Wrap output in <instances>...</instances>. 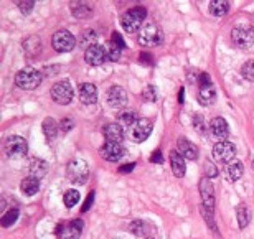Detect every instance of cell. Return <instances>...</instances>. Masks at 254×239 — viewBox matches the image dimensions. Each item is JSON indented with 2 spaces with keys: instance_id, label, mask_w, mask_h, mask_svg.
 Returning <instances> with one entry per match:
<instances>
[{
  "instance_id": "6da1fadb",
  "label": "cell",
  "mask_w": 254,
  "mask_h": 239,
  "mask_svg": "<svg viewBox=\"0 0 254 239\" xmlns=\"http://www.w3.org/2000/svg\"><path fill=\"white\" fill-rule=\"evenodd\" d=\"M164 40V32L159 25L155 23H147L139 30V43L142 47L152 48V47H159Z\"/></svg>"
},
{
  "instance_id": "7a4b0ae2",
  "label": "cell",
  "mask_w": 254,
  "mask_h": 239,
  "mask_svg": "<svg viewBox=\"0 0 254 239\" xmlns=\"http://www.w3.org/2000/svg\"><path fill=\"white\" fill-rule=\"evenodd\" d=\"M147 10L144 7H134L127 10L123 17V28L127 33H134L142 28V22L145 20Z\"/></svg>"
},
{
  "instance_id": "3957f363",
  "label": "cell",
  "mask_w": 254,
  "mask_h": 239,
  "mask_svg": "<svg viewBox=\"0 0 254 239\" xmlns=\"http://www.w3.org/2000/svg\"><path fill=\"white\" fill-rule=\"evenodd\" d=\"M42 79H43L42 73L33 68H25L22 71H18L17 76H15V83H17L18 88H22V89L38 88L40 83H42Z\"/></svg>"
},
{
  "instance_id": "277c9868",
  "label": "cell",
  "mask_w": 254,
  "mask_h": 239,
  "mask_svg": "<svg viewBox=\"0 0 254 239\" xmlns=\"http://www.w3.org/2000/svg\"><path fill=\"white\" fill-rule=\"evenodd\" d=\"M52 99L55 101L57 104H69L73 101V96H74V91H73V86L68 79H63V81H58V83L53 84L52 91Z\"/></svg>"
},
{
  "instance_id": "5b68a950",
  "label": "cell",
  "mask_w": 254,
  "mask_h": 239,
  "mask_svg": "<svg viewBox=\"0 0 254 239\" xmlns=\"http://www.w3.org/2000/svg\"><path fill=\"white\" fill-rule=\"evenodd\" d=\"M66 174H68V179L73 183L83 185L89 177V167L84 160L76 159V160H71L68 164V167H66Z\"/></svg>"
},
{
  "instance_id": "8992f818",
  "label": "cell",
  "mask_w": 254,
  "mask_h": 239,
  "mask_svg": "<svg viewBox=\"0 0 254 239\" xmlns=\"http://www.w3.org/2000/svg\"><path fill=\"white\" fill-rule=\"evenodd\" d=\"M231 40L236 47L250 48L254 43V28L251 25H238L231 30Z\"/></svg>"
},
{
  "instance_id": "52a82bcc",
  "label": "cell",
  "mask_w": 254,
  "mask_h": 239,
  "mask_svg": "<svg viewBox=\"0 0 254 239\" xmlns=\"http://www.w3.org/2000/svg\"><path fill=\"white\" fill-rule=\"evenodd\" d=\"M74 43H76V40L68 30H58V32H55L53 37H52L53 48L60 53L71 52V50L74 48Z\"/></svg>"
},
{
  "instance_id": "ba28073f",
  "label": "cell",
  "mask_w": 254,
  "mask_h": 239,
  "mask_svg": "<svg viewBox=\"0 0 254 239\" xmlns=\"http://www.w3.org/2000/svg\"><path fill=\"white\" fill-rule=\"evenodd\" d=\"M152 129H154V124L150 119H139L134 125L129 127V137L134 142H144L145 139H149Z\"/></svg>"
},
{
  "instance_id": "9c48e42d",
  "label": "cell",
  "mask_w": 254,
  "mask_h": 239,
  "mask_svg": "<svg viewBox=\"0 0 254 239\" xmlns=\"http://www.w3.org/2000/svg\"><path fill=\"white\" fill-rule=\"evenodd\" d=\"M5 152H7V155L12 157V159H20V157H23L28 152V144L23 137L12 135L5 142Z\"/></svg>"
},
{
  "instance_id": "30bf717a",
  "label": "cell",
  "mask_w": 254,
  "mask_h": 239,
  "mask_svg": "<svg viewBox=\"0 0 254 239\" xmlns=\"http://www.w3.org/2000/svg\"><path fill=\"white\" fill-rule=\"evenodd\" d=\"M213 157H215L218 162H221V164H230L236 157V147L233 145L231 142L221 140L213 147Z\"/></svg>"
},
{
  "instance_id": "8fae6325",
  "label": "cell",
  "mask_w": 254,
  "mask_h": 239,
  "mask_svg": "<svg viewBox=\"0 0 254 239\" xmlns=\"http://www.w3.org/2000/svg\"><path fill=\"white\" fill-rule=\"evenodd\" d=\"M99 154L104 160L108 162H118L126 155V149L123 144H114V142H106L99 149Z\"/></svg>"
},
{
  "instance_id": "7c38bea8",
  "label": "cell",
  "mask_w": 254,
  "mask_h": 239,
  "mask_svg": "<svg viewBox=\"0 0 254 239\" xmlns=\"http://www.w3.org/2000/svg\"><path fill=\"white\" fill-rule=\"evenodd\" d=\"M84 60H86V63L91 66H99L108 60V53H106L104 47H101V45L96 43V45H91V47L86 50Z\"/></svg>"
},
{
  "instance_id": "4fadbf2b",
  "label": "cell",
  "mask_w": 254,
  "mask_h": 239,
  "mask_svg": "<svg viewBox=\"0 0 254 239\" xmlns=\"http://www.w3.org/2000/svg\"><path fill=\"white\" fill-rule=\"evenodd\" d=\"M81 230H83V221L76 220L69 225H60L57 230L58 239H79Z\"/></svg>"
},
{
  "instance_id": "5bb4252c",
  "label": "cell",
  "mask_w": 254,
  "mask_h": 239,
  "mask_svg": "<svg viewBox=\"0 0 254 239\" xmlns=\"http://www.w3.org/2000/svg\"><path fill=\"white\" fill-rule=\"evenodd\" d=\"M108 104L111 108H126L127 106V93L121 86H113L108 91Z\"/></svg>"
},
{
  "instance_id": "9a60e30c",
  "label": "cell",
  "mask_w": 254,
  "mask_h": 239,
  "mask_svg": "<svg viewBox=\"0 0 254 239\" xmlns=\"http://www.w3.org/2000/svg\"><path fill=\"white\" fill-rule=\"evenodd\" d=\"M200 195H201L203 205H205L206 210L213 211V208H215V191H213V185L206 177L201 179L200 181Z\"/></svg>"
},
{
  "instance_id": "2e32d148",
  "label": "cell",
  "mask_w": 254,
  "mask_h": 239,
  "mask_svg": "<svg viewBox=\"0 0 254 239\" xmlns=\"http://www.w3.org/2000/svg\"><path fill=\"white\" fill-rule=\"evenodd\" d=\"M210 130L211 134L216 137L218 140H225L230 135V125L223 118H215L210 122Z\"/></svg>"
},
{
  "instance_id": "e0dca14e",
  "label": "cell",
  "mask_w": 254,
  "mask_h": 239,
  "mask_svg": "<svg viewBox=\"0 0 254 239\" xmlns=\"http://www.w3.org/2000/svg\"><path fill=\"white\" fill-rule=\"evenodd\" d=\"M215 101H216L215 86H213L211 83L201 84L200 91H198V103H200L201 106H211Z\"/></svg>"
},
{
  "instance_id": "ac0fdd59",
  "label": "cell",
  "mask_w": 254,
  "mask_h": 239,
  "mask_svg": "<svg viewBox=\"0 0 254 239\" xmlns=\"http://www.w3.org/2000/svg\"><path fill=\"white\" fill-rule=\"evenodd\" d=\"M79 101L83 104H94L98 101V89L94 84L91 83H83L79 86Z\"/></svg>"
},
{
  "instance_id": "d6986e66",
  "label": "cell",
  "mask_w": 254,
  "mask_h": 239,
  "mask_svg": "<svg viewBox=\"0 0 254 239\" xmlns=\"http://www.w3.org/2000/svg\"><path fill=\"white\" fill-rule=\"evenodd\" d=\"M104 137H106V142L123 144L124 129L121 127V124H108V125H104Z\"/></svg>"
},
{
  "instance_id": "ffe728a7",
  "label": "cell",
  "mask_w": 254,
  "mask_h": 239,
  "mask_svg": "<svg viewBox=\"0 0 254 239\" xmlns=\"http://www.w3.org/2000/svg\"><path fill=\"white\" fill-rule=\"evenodd\" d=\"M170 164H172V170H174V175L177 179H182L187 172V165L184 157L180 155L179 150H172L170 152Z\"/></svg>"
},
{
  "instance_id": "44dd1931",
  "label": "cell",
  "mask_w": 254,
  "mask_h": 239,
  "mask_svg": "<svg viewBox=\"0 0 254 239\" xmlns=\"http://www.w3.org/2000/svg\"><path fill=\"white\" fill-rule=\"evenodd\" d=\"M177 147H179V152H180V155L184 157V159H187V160H196V157H198V149L191 144L190 140L180 139V140H179V144H177Z\"/></svg>"
},
{
  "instance_id": "7402d4cb",
  "label": "cell",
  "mask_w": 254,
  "mask_h": 239,
  "mask_svg": "<svg viewBox=\"0 0 254 239\" xmlns=\"http://www.w3.org/2000/svg\"><path fill=\"white\" fill-rule=\"evenodd\" d=\"M118 119H119V122H121L123 125L130 127V125H134L137 120H139V114H137V111H135V109L124 108V109L119 113Z\"/></svg>"
},
{
  "instance_id": "603a6c76",
  "label": "cell",
  "mask_w": 254,
  "mask_h": 239,
  "mask_svg": "<svg viewBox=\"0 0 254 239\" xmlns=\"http://www.w3.org/2000/svg\"><path fill=\"white\" fill-rule=\"evenodd\" d=\"M23 48L28 57H38L40 52H42V42H40L38 37H30L25 40Z\"/></svg>"
},
{
  "instance_id": "cb8c5ba5",
  "label": "cell",
  "mask_w": 254,
  "mask_h": 239,
  "mask_svg": "<svg viewBox=\"0 0 254 239\" xmlns=\"http://www.w3.org/2000/svg\"><path fill=\"white\" fill-rule=\"evenodd\" d=\"M38 190H40V181H38V179H35V177H28V179H25L22 181V191L27 196L37 195Z\"/></svg>"
},
{
  "instance_id": "d4e9b609",
  "label": "cell",
  "mask_w": 254,
  "mask_h": 239,
  "mask_svg": "<svg viewBox=\"0 0 254 239\" xmlns=\"http://www.w3.org/2000/svg\"><path fill=\"white\" fill-rule=\"evenodd\" d=\"M228 10H230V2L226 0H213L210 3V13L215 17H223L228 13Z\"/></svg>"
},
{
  "instance_id": "484cf974",
  "label": "cell",
  "mask_w": 254,
  "mask_h": 239,
  "mask_svg": "<svg viewBox=\"0 0 254 239\" xmlns=\"http://www.w3.org/2000/svg\"><path fill=\"white\" fill-rule=\"evenodd\" d=\"M250 221H251L250 208H248V205H245V203H241V205L238 206V223H240L241 230H245V228L250 225Z\"/></svg>"
},
{
  "instance_id": "4316f807",
  "label": "cell",
  "mask_w": 254,
  "mask_h": 239,
  "mask_svg": "<svg viewBox=\"0 0 254 239\" xmlns=\"http://www.w3.org/2000/svg\"><path fill=\"white\" fill-rule=\"evenodd\" d=\"M43 132H45V135H47V139L52 142L55 137H57V134H58V124H57V120L52 119V118L45 119L43 120Z\"/></svg>"
},
{
  "instance_id": "83f0119b",
  "label": "cell",
  "mask_w": 254,
  "mask_h": 239,
  "mask_svg": "<svg viewBox=\"0 0 254 239\" xmlns=\"http://www.w3.org/2000/svg\"><path fill=\"white\" fill-rule=\"evenodd\" d=\"M226 174H228V179H230L231 181H236L243 177L245 170H243V165L240 164V162H235V164L226 167Z\"/></svg>"
},
{
  "instance_id": "f1b7e54d",
  "label": "cell",
  "mask_w": 254,
  "mask_h": 239,
  "mask_svg": "<svg viewBox=\"0 0 254 239\" xmlns=\"http://www.w3.org/2000/svg\"><path fill=\"white\" fill-rule=\"evenodd\" d=\"M47 164H45L43 160H33L32 165H30V172H32V177H35V179H40V177H43L45 174H47Z\"/></svg>"
},
{
  "instance_id": "f546056e",
  "label": "cell",
  "mask_w": 254,
  "mask_h": 239,
  "mask_svg": "<svg viewBox=\"0 0 254 239\" xmlns=\"http://www.w3.org/2000/svg\"><path fill=\"white\" fill-rule=\"evenodd\" d=\"M71 10L78 18H84V17H91V8L83 2H76L71 5Z\"/></svg>"
},
{
  "instance_id": "4dcf8cb0",
  "label": "cell",
  "mask_w": 254,
  "mask_h": 239,
  "mask_svg": "<svg viewBox=\"0 0 254 239\" xmlns=\"http://www.w3.org/2000/svg\"><path fill=\"white\" fill-rule=\"evenodd\" d=\"M121 52H123V48H121L118 43H114L113 40H111V42L108 43V47H106L108 60H111V61H118L121 58Z\"/></svg>"
},
{
  "instance_id": "1f68e13d",
  "label": "cell",
  "mask_w": 254,
  "mask_h": 239,
  "mask_svg": "<svg viewBox=\"0 0 254 239\" xmlns=\"http://www.w3.org/2000/svg\"><path fill=\"white\" fill-rule=\"evenodd\" d=\"M79 191L78 190H69V191H66V195H64V205L66 208H73L74 205H78V201H79Z\"/></svg>"
},
{
  "instance_id": "d6a6232c",
  "label": "cell",
  "mask_w": 254,
  "mask_h": 239,
  "mask_svg": "<svg viewBox=\"0 0 254 239\" xmlns=\"http://www.w3.org/2000/svg\"><path fill=\"white\" fill-rule=\"evenodd\" d=\"M241 74H243V78H245L246 81H253V83H254V60L246 61V63L243 64Z\"/></svg>"
},
{
  "instance_id": "836d02e7",
  "label": "cell",
  "mask_w": 254,
  "mask_h": 239,
  "mask_svg": "<svg viewBox=\"0 0 254 239\" xmlns=\"http://www.w3.org/2000/svg\"><path fill=\"white\" fill-rule=\"evenodd\" d=\"M130 231L134 233L135 236H145V233L149 231V225L144 221H134L130 225Z\"/></svg>"
},
{
  "instance_id": "e575fe53",
  "label": "cell",
  "mask_w": 254,
  "mask_h": 239,
  "mask_svg": "<svg viewBox=\"0 0 254 239\" xmlns=\"http://www.w3.org/2000/svg\"><path fill=\"white\" fill-rule=\"evenodd\" d=\"M17 218H18V210H10V211H7V215L2 218V226L3 228H10L15 221H17Z\"/></svg>"
},
{
  "instance_id": "d590c367",
  "label": "cell",
  "mask_w": 254,
  "mask_h": 239,
  "mask_svg": "<svg viewBox=\"0 0 254 239\" xmlns=\"http://www.w3.org/2000/svg\"><path fill=\"white\" fill-rule=\"evenodd\" d=\"M142 99H144L145 103H154V101L157 99L155 86H147V88L142 91Z\"/></svg>"
},
{
  "instance_id": "8d00e7d4",
  "label": "cell",
  "mask_w": 254,
  "mask_h": 239,
  "mask_svg": "<svg viewBox=\"0 0 254 239\" xmlns=\"http://www.w3.org/2000/svg\"><path fill=\"white\" fill-rule=\"evenodd\" d=\"M193 127L196 129V132H200V134H205L206 132V124L205 120H203L201 116H195V119H193Z\"/></svg>"
},
{
  "instance_id": "74e56055",
  "label": "cell",
  "mask_w": 254,
  "mask_h": 239,
  "mask_svg": "<svg viewBox=\"0 0 254 239\" xmlns=\"http://www.w3.org/2000/svg\"><path fill=\"white\" fill-rule=\"evenodd\" d=\"M81 40H83L84 43L88 42V43L96 45L94 42H96V40H98V33H96L94 30H88V32H86V33H83V37H81Z\"/></svg>"
},
{
  "instance_id": "f35d334b",
  "label": "cell",
  "mask_w": 254,
  "mask_h": 239,
  "mask_svg": "<svg viewBox=\"0 0 254 239\" xmlns=\"http://www.w3.org/2000/svg\"><path fill=\"white\" fill-rule=\"evenodd\" d=\"M33 5H35V2H32V0H25V2H18V8L27 15V13H30V10L33 8Z\"/></svg>"
},
{
  "instance_id": "ab89813d",
  "label": "cell",
  "mask_w": 254,
  "mask_h": 239,
  "mask_svg": "<svg viewBox=\"0 0 254 239\" xmlns=\"http://www.w3.org/2000/svg\"><path fill=\"white\" fill-rule=\"evenodd\" d=\"M73 127H74V122L71 119H63L62 124H60V129H62L63 132H69Z\"/></svg>"
},
{
  "instance_id": "60d3db41",
  "label": "cell",
  "mask_w": 254,
  "mask_h": 239,
  "mask_svg": "<svg viewBox=\"0 0 254 239\" xmlns=\"http://www.w3.org/2000/svg\"><path fill=\"white\" fill-rule=\"evenodd\" d=\"M93 201H94V191H91L89 195H88V200L84 201V205H83V210H81V211H83V213H86V211H88L89 208H91V205H93Z\"/></svg>"
},
{
  "instance_id": "b9f144b4",
  "label": "cell",
  "mask_w": 254,
  "mask_h": 239,
  "mask_svg": "<svg viewBox=\"0 0 254 239\" xmlns=\"http://www.w3.org/2000/svg\"><path fill=\"white\" fill-rule=\"evenodd\" d=\"M206 169H208V172H205V174H206V179H208V177H210V179H213V177H216V175H218V170L215 169V165L210 164V162L206 164Z\"/></svg>"
},
{
  "instance_id": "7bdbcfd3",
  "label": "cell",
  "mask_w": 254,
  "mask_h": 239,
  "mask_svg": "<svg viewBox=\"0 0 254 239\" xmlns=\"http://www.w3.org/2000/svg\"><path fill=\"white\" fill-rule=\"evenodd\" d=\"M113 42H114V43H118L121 48H124V47H126V43H124L123 37H121V33H118V32H114V33H113Z\"/></svg>"
},
{
  "instance_id": "ee69618b",
  "label": "cell",
  "mask_w": 254,
  "mask_h": 239,
  "mask_svg": "<svg viewBox=\"0 0 254 239\" xmlns=\"http://www.w3.org/2000/svg\"><path fill=\"white\" fill-rule=\"evenodd\" d=\"M150 160L154 162V164H162V154H160V150H157V152H154V154H152V157H150Z\"/></svg>"
},
{
  "instance_id": "f6af8a7d",
  "label": "cell",
  "mask_w": 254,
  "mask_h": 239,
  "mask_svg": "<svg viewBox=\"0 0 254 239\" xmlns=\"http://www.w3.org/2000/svg\"><path fill=\"white\" fill-rule=\"evenodd\" d=\"M134 169H135V165H134V164L124 165V167H121V169H119V174H129V172H132Z\"/></svg>"
},
{
  "instance_id": "bcb514c9",
  "label": "cell",
  "mask_w": 254,
  "mask_h": 239,
  "mask_svg": "<svg viewBox=\"0 0 254 239\" xmlns=\"http://www.w3.org/2000/svg\"><path fill=\"white\" fill-rule=\"evenodd\" d=\"M140 61H142V63L152 64V57H150L149 53H142V55H140Z\"/></svg>"
},
{
  "instance_id": "7dc6e473",
  "label": "cell",
  "mask_w": 254,
  "mask_h": 239,
  "mask_svg": "<svg viewBox=\"0 0 254 239\" xmlns=\"http://www.w3.org/2000/svg\"><path fill=\"white\" fill-rule=\"evenodd\" d=\"M179 101L182 103V101H184V88L180 89V94H179Z\"/></svg>"
},
{
  "instance_id": "c3c4849f",
  "label": "cell",
  "mask_w": 254,
  "mask_h": 239,
  "mask_svg": "<svg viewBox=\"0 0 254 239\" xmlns=\"http://www.w3.org/2000/svg\"><path fill=\"white\" fill-rule=\"evenodd\" d=\"M145 239H155V238H152V236H147Z\"/></svg>"
}]
</instances>
